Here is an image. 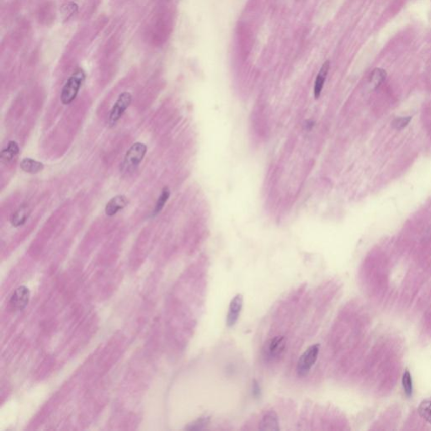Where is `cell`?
<instances>
[{
	"label": "cell",
	"mask_w": 431,
	"mask_h": 431,
	"mask_svg": "<svg viewBox=\"0 0 431 431\" xmlns=\"http://www.w3.org/2000/svg\"><path fill=\"white\" fill-rule=\"evenodd\" d=\"M85 74L82 69H77L70 76L61 94V101L63 105H70L77 97L83 84L85 82Z\"/></svg>",
	"instance_id": "obj_1"
},
{
	"label": "cell",
	"mask_w": 431,
	"mask_h": 431,
	"mask_svg": "<svg viewBox=\"0 0 431 431\" xmlns=\"http://www.w3.org/2000/svg\"><path fill=\"white\" fill-rule=\"evenodd\" d=\"M147 150L148 147L146 144L141 142L134 143L126 152L122 163V170L127 173L133 172L142 161L146 155Z\"/></svg>",
	"instance_id": "obj_2"
},
{
	"label": "cell",
	"mask_w": 431,
	"mask_h": 431,
	"mask_svg": "<svg viewBox=\"0 0 431 431\" xmlns=\"http://www.w3.org/2000/svg\"><path fill=\"white\" fill-rule=\"evenodd\" d=\"M319 349H320L319 344H313L308 347L304 353L301 355L297 365V372L298 376L305 377L306 375L308 374V372H310V370L318 359Z\"/></svg>",
	"instance_id": "obj_3"
},
{
	"label": "cell",
	"mask_w": 431,
	"mask_h": 431,
	"mask_svg": "<svg viewBox=\"0 0 431 431\" xmlns=\"http://www.w3.org/2000/svg\"><path fill=\"white\" fill-rule=\"evenodd\" d=\"M131 101H132V95H131V93L123 92L119 95L109 116V125L111 127L116 126V124L120 121L121 116H123L124 113L131 105Z\"/></svg>",
	"instance_id": "obj_4"
},
{
	"label": "cell",
	"mask_w": 431,
	"mask_h": 431,
	"mask_svg": "<svg viewBox=\"0 0 431 431\" xmlns=\"http://www.w3.org/2000/svg\"><path fill=\"white\" fill-rule=\"evenodd\" d=\"M244 298L242 294H237L234 296L229 303V311L227 314L226 323L228 327H233L235 325L239 319V315L243 308Z\"/></svg>",
	"instance_id": "obj_5"
},
{
	"label": "cell",
	"mask_w": 431,
	"mask_h": 431,
	"mask_svg": "<svg viewBox=\"0 0 431 431\" xmlns=\"http://www.w3.org/2000/svg\"><path fill=\"white\" fill-rule=\"evenodd\" d=\"M30 291L25 285H21L14 291L10 303L16 310H23L29 303Z\"/></svg>",
	"instance_id": "obj_6"
},
{
	"label": "cell",
	"mask_w": 431,
	"mask_h": 431,
	"mask_svg": "<svg viewBox=\"0 0 431 431\" xmlns=\"http://www.w3.org/2000/svg\"><path fill=\"white\" fill-rule=\"evenodd\" d=\"M285 338L282 336L275 337L266 344V347L264 349L265 356L270 360L276 359L281 355L285 350Z\"/></svg>",
	"instance_id": "obj_7"
},
{
	"label": "cell",
	"mask_w": 431,
	"mask_h": 431,
	"mask_svg": "<svg viewBox=\"0 0 431 431\" xmlns=\"http://www.w3.org/2000/svg\"><path fill=\"white\" fill-rule=\"evenodd\" d=\"M129 200L126 196L123 195H118L110 200L106 204L105 208V214L108 217H113L116 215L120 210H123L126 205H128Z\"/></svg>",
	"instance_id": "obj_8"
},
{
	"label": "cell",
	"mask_w": 431,
	"mask_h": 431,
	"mask_svg": "<svg viewBox=\"0 0 431 431\" xmlns=\"http://www.w3.org/2000/svg\"><path fill=\"white\" fill-rule=\"evenodd\" d=\"M260 430L278 431L280 429L278 416L274 411H268L259 422Z\"/></svg>",
	"instance_id": "obj_9"
},
{
	"label": "cell",
	"mask_w": 431,
	"mask_h": 431,
	"mask_svg": "<svg viewBox=\"0 0 431 431\" xmlns=\"http://www.w3.org/2000/svg\"><path fill=\"white\" fill-rule=\"evenodd\" d=\"M329 69H330V62L329 61L323 63V66L321 67L319 72H318L317 77H316L315 85H314V90H313V95L315 99H318L320 97L321 93L323 89V85L326 80L327 76L329 74Z\"/></svg>",
	"instance_id": "obj_10"
},
{
	"label": "cell",
	"mask_w": 431,
	"mask_h": 431,
	"mask_svg": "<svg viewBox=\"0 0 431 431\" xmlns=\"http://www.w3.org/2000/svg\"><path fill=\"white\" fill-rule=\"evenodd\" d=\"M20 152V148L16 141H10L8 142V145L1 152L0 154V159L3 164H10L11 162L13 161L14 159H16V156L18 155Z\"/></svg>",
	"instance_id": "obj_11"
},
{
	"label": "cell",
	"mask_w": 431,
	"mask_h": 431,
	"mask_svg": "<svg viewBox=\"0 0 431 431\" xmlns=\"http://www.w3.org/2000/svg\"><path fill=\"white\" fill-rule=\"evenodd\" d=\"M30 209L26 205H21L18 210H16L11 217V223L12 226L21 227L26 224L30 216Z\"/></svg>",
	"instance_id": "obj_12"
},
{
	"label": "cell",
	"mask_w": 431,
	"mask_h": 431,
	"mask_svg": "<svg viewBox=\"0 0 431 431\" xmlns=\"http://www.w3.org/2000/svg\"><path fill=\"white\" fill-rule=\"evenodd\" d=\"M21 169L24 172L37 174L44 170V165L41 162L36 161L31 158H26L21 162Z\"/></svg>",
	"instance_id": "obj_13"
},
{
	"label": "cell",
	"mask_w": 431,
	"mask_h": 431,
	"mask_svg": "<svg viewBox=\"0 0 431 431\" xmlns=\"http://www.w3.org/2000/svg\"><path fill=\"white\" fill-rule=\"evenodd\" d=\"M402 387H403V393L406 397L408 398H412L413 395V381L412 373L410 371L406 368L402 376Z\"/></svg>",
	"instance_id": "obj_14"
},
{
	"label": "cell",
	"mask_w": 431,
	"mask_h": 431,
	"mask_svg": "<svg viewBox=\"0 0 431 431\" xmlns=\"http://www.w3.org/2000/svg\"><path fill=\"white\" fill-rule=\"evenodd\" d=\"M418 412L421 418L431 424V398H426L421 402Z\"/></svg>",
	"instance_id": "obj_15"
},
{
	"label": "cell",
	"mask_w": 431,
	"mask_h": 431,
	"mask_svg": "<svg viewBox=\"0 0 431 431\" xmlns=\"http://www.w3.org/2000/svg\"><path fill=\"white\" fill-rule=\"evenodd\" d=\"M170 196V189L168 187H165L161 191V194L159 195L157 200L156 205L154 206V210H153V216H156L159 214L163 208L165 207V205L167 202Z\"/></svg>",
	"instance_id": "obj_16"
},
{
	"label": "cell",
	"mask_w": 431,
	"mask_h": 431,
	"mask_svg": "<svg viewBox=\"0 0 431 431\" xmlns=\"http://www.w3.org/2000/svg\"><path fill=\"white\" fill-rule=\"evenodd\" d=\"M386 78H387V73H386L385 70L382 69V68H376L371 75L370 82H371L372 87L377 89L385 81Z\"/></svg>",
	"instance_id": "obj_17"
},
{
	"label": "cell",
	"mask_w": 431,
	"mask_h": 431,
	"mask_svg": "<svg viewBox=\"0 0 431 431\" xmlns=\"http://www.w3.org/2000/svg\"><path fill=\"white\" fill-rule=\"evenodd\" d=\"M412 121V116H400L393 120L392 126L395 130H403Z\"/></svg>",
	"instance_id": "obj_18"
},
{
	"label": "cell",
	"mask_w": 431,
	"mask_h": 431,
	"mask_svg": "<svg viewBox=\"0 0 431 431\" xmlns=\"http://www.w3.org/2000/svg\"><path fill=\"white\" fill-rule=\"evenodd\" d=\"M209 421H210L209 418H200L197 421H195V423H191L190 427H188L187 428L190 430H200L207 425Z\"/></svg>",
	"instance_id": "obj_19"
},
{
	"label": "cell",
	"mask_w": 431,
	"mask_h": 431,
	"mask_svg": "<svg viewBox=\"0 0 431 431\" xmlns=\"http://www.w3.org/2000/svg\"><path fill=\"white\" fill-rule=\"evenodd\" d=\"M253 393L255 397H259V394H260V388H259V384L256 382H254V386H253Z\"/></svg>",
	"instance_id": "obj_20"
}]
</instances>
